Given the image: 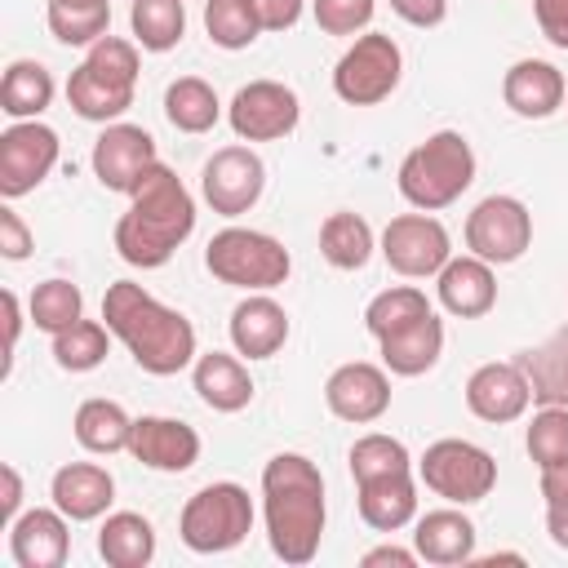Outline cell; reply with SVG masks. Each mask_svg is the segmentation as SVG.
<instances>
[{
	"label": "cell",
	"mask_w": 568,
	"mask_h": 568,
	"mask_svg": "<svg viewBox=\"0 0 568 568\" xmlns=\"http://www.w3.org/2000/svg\"><path fill=\"white\" fill-rule=\"evenodd\" d=\"M102 320L111 328V337L133 355V364L151 377H173L182 368L195 364V324L164 306L160 297H151L142 284L133 280H115L102 293Z\"/></svg>",
	"instance_id": "1"
},
{
	"label": "cell",
	"mask_w": 568,
	"mask_h": 568,
	"mask_svg": "<svg viewBox=\"0 0 568 568\" xmlns=\"http://www.w3.org/2000/svg\"><path fill=\"white\" fill-rule=\"evenodd\" d=\"M262 515H266V541L275 559L302 568L320 555L324 541V475L302 453H275L262 466Z\"/></svg>",
	"instance_id": "2"
},
{
	"label": "cell",
	"mask_w": 568,
	"mask_h": 568,
	"mask_svg": "<svg viewBox=\"0 0 568 568\" xmlns=\"http://www.w3.org/2000/svg\"><path fill=\"white\" fill-rule=\"evenodd\" d=\"M191 231H195V195L169 164L155 160L115 222V253L138 271H155L191 240Z\"/></svg>",
	"instance_id": "3"
},
{
	"label": "cell",
	"mask_w": 568,
	"mask_h": 568,
	"mask_svg": "<svg viewBox=\"0 0 568 568\" xmlns=\"http://www.w3.org/2000/svg\"><path fill=\"white\" fill-rule=\"evenodd\" d=\"M138 93V40L102 36L67 80V102L80 120L115 124Z\"/></svg>",
	"instance_id": "4"
},
{
	"label": "cell",
	"mask_w": 568,
	"mask_h": 568,
	"mask_svg": "<svg viewBox=\"0 0 568 568\" xmlns=\"http://www.w3.org/2000/svg\"><path fill=\"white\" fill-rule=\"evenodd\" d=\"M395 182H399V195L422 213H439V209L457 204L475 182V151H470L466 133L439 129L426 142H417L399 160Z\"/></svg>",
	"instance_id": "5"
},
{
	"label": "cell",
	"mask_w": 568,
	"mask_h": 568,
	"mask_svg": "<svg viewBox=\"0 0 568 568\" xmlns=\"http://www.w3.org/2000/svg\"><path fill=\"white\" fill-rule=\"evenodd\" d=\"M204 266L217 284H231V288H244V293H271L288 280L293 257L266 231L226 226L204 244Z\"/></svg>",
	"instance_id": "6"
},
{
	"label": "cell",
	"mask_w": 568,
	"mask_h": 568,
	"mask_svg": "<svg viewBox=\"0 0 568 568\" xmlns=\"http://www.w3.org/2000/svg\"><path fill=\"white\" fill-rule=\"evenodd\" d=\"M248 532H253V501H248V488H240L231 479L204 484L200 493L186 497V506L178 515V537L195 555H226Z\"/></svg>",
	"instance_id": "7"
},
{
	"label": "cell",
	"mask_w": 568,
	"mask_h": 568,
	"mask_svg": "<svg viewBox=\"0 0 568 568\" xmlns=\"http://www.w3.org/2000/svg\"><path fill=\"white\" fill-rule=\"evenodd\" d=\"M417 479H422L435 497H444V501H453V506H475V501H484V497L497 488V462H493L488 448L448 435V439H435V444L422 453Z\"/></svg>",
	"instance_id": "8"
},
{
	"label": "cell",
	"mask_w": 568,
	"mask_h": 568,
	"mask_svg": "<svg viewBox=\"0 0 568 568\" xmlns=\"http://www.w3.org/2000/svg\"><path fill=\"white\" fill-rule=\"evenodd\" d=\"M404 75V53L390 36L382 31H364L355 36V44L337 58L333 67V93L346 106H377L399 89Z\"/></svg>",
	"instance_id": "9"
},
{
	"label": "cell",
	"mask_w": 568,
	"mask_h": 568,
	"mask_svg": "<svg viewBox=\"0 0 568 568\" xmlns=\"http://www.w3.org/2000/svg\"><path fill=\"white\" fill-rule=\"evenodd\" d=\"M466 248L488 266H510L532 248V213L515 195H484L466 213Z\"/></svg>",
	"instance_id": "10"
},
{
	"label": "cell",
	"mask_w": 568,
	"mask_h": 568,
	"mask_svg": "<svg viewBox=\"0 0 568 568\" xmlns=\"http://www.w3.org/2000/svg\"><path fill=\"white\" fill-rule=\"evenodd\" d=\"M382 257L395 275L404 280H426V275H439L444 262L453 257V240L444 231L439 217L430 213H399L386 222L382 231Z\"/></svg>",
	"instance_id": "11"
},
{
	"label": "cell",
	"mask_w": 568,
	"mask_h": 568,
	"mask_svg": "<svg viewBox=\"0 0 568 568\" xmlns=\"http://www.w3.org/2000/svg\"><path fill=\"white\" fill-rule=\"evenodd\" d=\"M266 191V164L253 146H222L200 169V195L213 213L240 217L248 213Z\"/></svg>",
	"instance_id": "12"
},
{
	"label": "cell",
	"mask_w": 568,
	"mask_h": 568,
	"mask_svg": "<svg viewBox=\"0 0 568 568\" xmlns=\"http://www.w3.org/2000/svg\"><path fill=\"white\" fill-rule=\"evenodd\" d=\"M226 120H231L240 142H280L297 129L302 102L280 80H248L244 89H235V98L226 106Z\"/></svg>",
	"instance_id": "13"
},
{
	"label": "cell",
	"mask_w": 568,
	"mask_h": 568,
	"mask_svg": "<svg viewBox=\"0 0 568 568\" xmlns=\"http://www.w3.org/2000/svg\"><path fill=\"white\" fill-rule=\"evenodd\" d=\"M58 133L40 120H13L4 133H0V195L4 200H18L27 191H36L53 164H58Z\"/></svg>",
	"instance_id": "14"
},
{
	"label": "cell",
	"mask_w": 568,
	"mask_h": 568,
	"mask_svg": "<svg viewBox=\"0 0 568 568\" xmlns=\"http://www.w3.org/2000/svg\"><path fill=\"white\" fill-rule=\"evenodd\" d=\"M155 138L142 124H106L93 142V178L115 191V195H133V186L146 178V169L155 164Z\"/></svg>",
	"instance_id": "15"
},
{
	"label": "cell",
	"mask_w": 568,
	"mask_h": 568,
	"mask_svg": "<svg viewBox=\"0 0 568 568\" xmlns=\"http://www.w3.org/2000/svg\"><path fill=\"white\" fill-rule=\"evenodd\" d=\"M324 404L333 417L351 426H368L390 408V377L382 364H368V359L337 364L324 382Z\"/></svg>",
	"instance_id": "16"
},
{
	"label": "cell",
	"mask_w": 568,
	"mask_h": 568,
	"mask_svg": "<svg viewBox=\"0 0 568 568\" xmlns=\"http://www.w3.org/2000/svg\"><path fill=\"white\" fill-rule=\"evenodd\" d=\"M200 435L195 426L178 422V417H160V413H146V417H133V439H129V453L146 466V470H160V475H182L200 462Z\"/></svg>",
	"instance_id": "17"
},
{
	"label": "cell",
	"mask_w": 568,
	"mask_h": 568,
	"mask_svg": "<svg viewBox=\"0 0 568 568\" xmlns=\"http://www.w3.org/2000/svg\"><path fill=\"white\" fill-rule=\"evenodd\" d=\"M532 404V390H528V377L524 368L510 359V364H479L470 377H466V408L488 422V426H506V422H519Z\"/></svg>",
	"instance_id": "18"
},
{
	"label": "cell",
	"mask_w": 568,
	"mask_h": 568,
	"mask_svg": "<svg viewBox=\"0 0 568 568\" xmlns=\"http://www.w3.org/2000/svg\"><path fill=\"white\" fill-rule=\"evenodd\" d=\"M71 550V519L58 506L22 510L9 524V555L18 568H62Z\"/></svg>",
	"instance_id": "19"
},
{
	"label": "cell",
	"mask_w": 568,
	"mask_h": 568,
	"mask_svg": "<svg viewBox=\"0 0 568 568\" xmlns=\"http://www.w3.org/2000/svg\"><path fill=\"white\" fill-rule=\"evenodd\" d=\"M49 497L53 506L71 519V524H89V519H102L115 501V479L106 466L98 462H67L53 470L49 479Z\"/></svg>",
	"instance_id": "20"
},
{
	"label": "cell",
	"mask_w": 568,
	"mask_h": 568,
	"mask_svg": "<svg viewBox=\"0 0 568 568\" xmlns=\"http://www.w3.org/2000/svg\"><path fill=\"white\" fill-rule=\"evenodd\" d=\"M501 98L506 106L519 115V120H546L564 106L568 98V84H564V71L555 62H541V58H519L510 62V71L501 75Z\"/></svg>",
	"instance_id": "21"
},
{
	"label": "cell",
	"mask_w": 568,
	"mask_h": 568,
	"mask_svg": "<svg viewBox=\"0 0 568 568\" xmlns=\"http://www.w3.org/2000/svg\"><path fill=\"white\" fill-rule=\"evenodd\" d=\"M435 293L439 306L457 320H479L497 306V275L484 257L466 253V257H448L444 271L435 275Z\"/></svg>",
	"instance_id": "22"
},
{
	"label": "cell",
	"mask_w": 568,
	"mask_h": 568,
	"mask_svg": "<svg viewBox=\"0 0 568 568\" xmlns=\"http://www.w3.org/2000/svg\"><path fill=\"white\" fill-rule=\"evenodd\" d=\"M475 524L448 501L444 510H426L413 519V550L417 559L435 564V568H457L475 559Z\"/></svg>",
	"instance_id": "23"
},
{
	"label": "cell",
	"mask_w": 568,
	"mask_h": 568,
	"mask_svg": "<svg viewBox=\"0 0 568 568\" xmlns=\"http://www.w3.org/2000/svg\"><path fill=\"white\" fill-rule=\"evenodd\" d=\"M377 355H382V368L395 373V377H422L439 364L444 355V320L435 311L417 315L413 324L377 337Z\"/></svg>",
	"instance_id": "24"
},
{
	"label": "cell",
	"mask_w": 568,
	"mask_h": 568,
	"mask_svg": "<svg viewBox=\"0 0 568 568\" xmlns=\"http://www.w3.org/2000/svg\"><path fill=\"white\" fill-rule=\"evenodd\" d=\"M355 501H359V519L373 532H399L417 519V484L413 470H386L373 479L355 484Z\"/></svg>",
	"instance_id": "25"
},
{
	"label": "cell",
	"mask_w": 568,
	"mask_h": 568,
	"mask_svg": "<svg viewBox=\"0 0 568 568\" xmlns=\"http://www.w3.org/2000/svg\"><path fill=\"white\" fill-rule=\"evenodd\" d=\"M284 342H288V311L275 297L248 293L231 311V346H235V355H244V359H271Z\"/></svg>",
	"instance_id": "26"
},
{
	"label": "cell",
	"mask_w": 568,
	"mask_h": 568,
	"mask_svg": "<svg viewBox=\"0 0 568 568\" xmlns=\"http://www.w3.org/2000/svg\"><path fill=\"white\" fill-rule=\"evenodd\" d=\"M191 386H195L200 404L213 408V413H240V408L253 404V377H248L244 359L240 355H226V351L195 355Z\"/></svg>",
	"instance_id": "27"
},
{
	"label": "cell",
	"mask_w": 568,
	"mask_h": 568,
	"mask_svg": "<svg viewBox=\"0 0 568 568\" xmlns=\"http://www.w3.org/2000/svg\"><path fill=\"white\" fill-rule=\"evenodd\" d=\"M515 364L524 368L528 377V390L537 404H555V408H568V324L555 328L546 342L528 346L515 355Z\"/></svg>",
	"instance_id": "28"
},
{
	"label": "cell",
	"mask_w": 568,
	"mask_h": 568,
	"mask_svg": "<svg viewBox=\"0 0 568 568\" xmlns=\"http://www.w3.org/2000/svg\"><path fill=\"white\" fill-rule=\"evenodd\" d=\"M71 430H75V444L84 453H98V457H111V453H129V439H133V417L115 404V399H84L71 417Z\"/></svg>",
	"instance_id": "29"
},
{
	"label": "cell",
	"mask_w": 568,
	"mask_h": 568,
	"mask_svg": "<svg viewBox=\"0 0 568 568\" xmlns=\"http://www.w3.org/2000/svg\"><path fill=\"white\" fill-rule=\"evenodd\" d=\"M98 555L111 568H146L155 559V528L138 510H115L98 528Z\"/></svg>",
	"instance_id": "30"
},
{
	"label": "cell",
	"mask_w": 568,
	"mask_h": 568,
	"mask_svg": "<svg viewBox=\"0 0 568 568\" xmlns=\"http://www.w3.org/2000/svg\"><path fill=\"white\" fill-rule=\"evenodd\" d=\"M53 102V75L44 62L36 58H18L4 67V80H0V111L9 120H40Z\"/></svg>",
	"instance_id": "31"
},
{
	"label": "cell",
	"mask_w": 568,
	"mask_h": 568,
	"mask_svg": "<svg viewBox=\"0 0 568 568\" xmlns=\"http://www.w3.org/2000/svg\"><path fill=\"white\" fill-rule=\"evenodd\" d=\"M373 248H377L373 226H368L359 213L337 209V213L324 217V226H320V253H324L328 266H337V271H359V266H368Z\"/></svg>",
	"instance_id": "32"
},
{
	"label": "cell",
	"mask_w": 568,
	"mask_h": 568,
	"mask_svg": "<svg viewBox=\"0 0 568 568\" xmlns=\"http://www.w3.org/2000/svg\"><path fill=\"white\" fill-rule=\"evenodd\" d=\"M164 120L178 129V133H209L217 120H222V102L213 93L209 80L200 75H178L169 89H164Z\"/></svg>",
	"instance_id": "33"
},
{
	"label": "cell",
	"mask_w": 568,
	"mask_h": 568,
	"mask_svg": "<svg viewBox=\"0 0 568 568\" xmlns=\"http://www.w3.org/2000/svg\"><path fill=\"white\" fill-rule=\"evenodd\" d=\"M129 27H133L138 49L169 53L186 36V9H182V0H133L129 4Z\"/></svg>",
	"instance_id": "34"
},
{
	"label": "cell",
	"mask_w": 568,
	"mask_h": 568,
	"mask_svg": "<svg viewBox=\"0 0 568 568\" xmlns=\"http://www.w3.org/2000/svg\"><path fill=\"white\" fill-rule=\"evenodd\" d=\"M44 22L58 44H98L111 36V0H49Z\"/></svg>",
	"instance_id": "35"
},
{
	"label": "cell",
	"mask_w": 568,
	"mask_h": 568,
	"mask_svg": "<svg viewBox=\"0 0 568 568\" xmlns=\"http://www.w3.org/2000/svg\"><path fill=\"white\" fill-rule=\"evenodd\" d=\"M111 351V328L98 320H75L71 328L53 333V364L62 373H89L106 359Z\"/></svg>",
	"instance_id": "36"
},
{
	"label": "cell",
	"mask_w": 568,
	"mask_h": 568,
	"mask_svg": "<svg viewBox=\"0 0 568 568\" xmlns=\"http://www.w3.org/2000/svg\"><path fill=\"white\" fill-rule=\"evenodd\" d=\"M27 311H31V324L53 337V333L71 328L75 320H84V293L71 280H44V284L31 288Z\"/></svg>",
	"instance_id": "37"
},
{
	"label": "cell",
	"mask_w": 568,
	"mask_h": 568,
	"mask_svg": "<svg viewBox=\"0 0 568 568\" xmlns=\"http://www.w3.org/2000/svg\"><path fill=\"white\" fill-rule=\"evenodd\" d=\"M204 31L217 49H248L262 31L253 0H204Z\"/></svg>",
	"instance_id": "38"
},
{
	"label": "cell",
	"mask_w": 568,
	"mask_h": 568,
	"mask_svg": "<svg viewBox=\"0 0 568 568\" xmlns=\"http://www.w3.org/2000/svg\"><path fill=\"white\" fill-rule=\"evenodd\" d=\"M426 311H430V302H426L422 288H413V284H390V288H382V293L364 306V328H368L373 337H386V333L413 324V320L426 315Z\"/></svg>",
	"instance_id": "39"
},
{
	"label": "cell",
	"mask_w": 568,
	"mask_h": 568,
	"mask_svg": "<svg viewBox=\"0 0 568 568\" xmlns=\"http://www.w3.org/2000/svg\"><path fill=\"white\" fill-rule=\"evenodd\" d=\"M346 466H351V479L359 484V479H373V475H386V470H413V457L395 435L373 430V435H359L351 444Z\"/></svg>",
	"instance_id": "40"
},
{
	"label": "cell",
	"mask_w": 568,
	"mask_h": 568,
	"mask_svg": "<svg viewBox=\"0 0 568 568\" xmlns=\"http://www.w3.org/2000/svg\"><path fill=\"white\" fill-rule=\"evenodd\" d=\"M524 448H528V457L537 462V470L568 462V408L541 404V408L532 413L528 430H524Z\"/></svg>",
	"instance_id": "41"
},
{
	"label": "cell",
	"mask_w": 568,
	"mask_h": 568,
	"mask_svg": "<svg viewBox=\"0 0 568 568\" xmlns=\"http://www.w3.org/2000/svg\"><path fill=\"white\" fill-rule=\"evenodd\" d=\"M373 0H311V13L324 36H355L373 22Z\"/></svg>",
	"instance_id": "42"
},
{
	"label": "cell",
	"mask_w": 568,
	"mask_h": 568,
	"mask_svg": "<svg viewBox=\"0 0 568 568\" xmlns=\"http://www.w3.org/2000/svg\"><path fill=\"white\" fill-rule=\"evenodd\" d=\"M31 248H36V240H31L27 222L4 204V209H0V253H4L9 262H22V257H31Z\"/></svg>",
	"instance_id": "43"
},
{
	"label": "cell",
	"mask_w": 568,
	"mask_h": 568,
	"mask_svg": "<svg viewBox=\"0 0 568 568\" xmlns=\"http://www.w3.org/2000/svg\"><path fill=\"white\" fill-rule=\"evenodd\" d=\"M532 18L541 27V36L568 53V0H532Z\"/></svg>",
	"instance_id": "44"
},
{
	"label": "cell",
	"mask_w": 568,
	"mask_h": 568,
	"mask_svg": "<svg viewBox=\"0 0 568 568\" xmlns=\"http://www.w3.org/2000/svg\"><path fill=\"white\" fill-rule=\"evenodd\" d=\"M253 9L262 18V31H288V27H297L306 0H253Z\"/></svg>",
	"instance_id": "45"
},
{
	"label": "cell",
	"mask_w": 568,
	"mask_h": 568,
	"mask_svg": "<svg viewBox=\"0 0 568 568\" xmlns=\"http://www.w3.org/2000/svg\"><path fill=\"white\" fill-rule=\"evenodd\" d=\"M390 9L408 27H439L448 18V0H390Z\"/></svg>",
	"instance_id": "46"
},
{
	"label": "cell",
	"mask_w": 568,
	"mask_h": 568,
	"mask_svg": "<svg viewBox=\"0 0 568 568\" xmlns=\"http://www.w3.org/2000/svg\"><path fill=\"white\" fill-rule=\"evenodd\" d=\"M0 479H4L0 515H4V524H13L22 515V475H18V466H0Z\"/></svg>",
	"instance_id": "47"
},
{
	"label": "cell",
	"mask_w": 568,
	"mask_h": 568,
	"mask_svg": "<svg viewBox=\"0 0 568 568\" xmlns=\"http://www.w3.org/2000/svg\"><path fill=\"white\" fill-rule=\"evenodd\" d=\"M541 497L546 506H568V462L541 470Z\"/></svg>",
	"instance_id": "48"
},
{
	"label": "cell",
	"mask_w": 568,
	"mask_h": 568,
	"mask_svg": "<svg viewBox=\"0 0 568 568\" xmlns=\"http://www.w3.org/2000/svg\"><path fill=\"white\" fill-rule=\"evenodd\" d=\"M359 564H364V568H382V564L413 568V564H417V550H404V546H373V550H364Z\"/></svg>",
	"instance_id": "49"
},
{
	"label": "cell",
	"mask_w": 568,
	"mask_h": 568,
	"mask_svg": "<svg viewBox=\"0 0 568 568\" xmlns=\"http://www.w3.org/2000/svg\"><path fill=\"white\" fill-rule=\"evenodd\" d=\"M18 333H22V302L13 288H4V351H9V364H13V351H18Z\"/></svg>",
	"instance_id": "50"
},
{
	"label": "cell",
	"mask_w": 568,
	"mask_h": 568,
	"mask_svg": "<svg viewBox=\"0 0 568 568\" xmlns=\"http://www.w3.org/2000/svg\"><path fill=\"white\" fill-rule=\"evenodd\" d=\"M546 532L559 550H568V506H546Z\"/></svg>",
	"instance_id": "51"
},
{
	"label": "cell",
	"mask_w": 568,
	"mask_h": 568,
	"mask_svg": "<svg viewBox=\"0 0 568 568\" xmlns=\"http://www.w3.org/2000/svg\"><path fill=\"white\" fill-rule=\"evenodd\" d=\"M564 106H568V98H564Z\"/></svg>",
	"instance_id": "52"
}]
</instances>
